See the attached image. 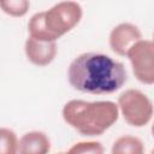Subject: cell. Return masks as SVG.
<instances>
[{
  "label": "cell",
  "mask_w": 154,
  "mask_h": 154,
  "mask_svg": "<svg viewBox=\"0 0 154 154\" xmlns=\"http://www.w3.org/2000/svg\"><path fill=\"white\" fill-rule=\"evenodd\" d=\"M67 78L71 87L88 94H112L128 79L123 63L102 53H83L69 66Z\"/></svg>",
  "instance_id": "6da1fadb"
},
{
  "label": "cell",
  "mask_w": 154,
  "mask_h": 154,
  "mask_svg": "<svg viewBox=\"0 0 154 154\" xmlns=\"http://www.w3.org/2000/svg\"><path fill=\"white\" fill-rule=\"evenodd\" d=\"M63 118L83 136H100L119 117L118 105L113 101L70 100L63 107Z\"/></svg>",
  "instance_id": "7a4b0ae2"
},
{
  "label": "cell",
  "mask_w": 154,
  "mask_h": 154,
  "mask_svg": "<svg viewBox=\"0 0 154 154\" xmlns=\"http://www.w3.org/2000/svg\"><path fill=\"white\" fill-rule=\"evenodd\" d=\"M83 11L75 1H61L47 11L35 13L28 24L31 37L43 41H57L71 31L82 19Z\"/></svg>",
  "instance_id": "3957f363"
},
{
  "label": "cell",
  "mask_w": 154,
  "mask_h": 154,
  "mask_svg": "<svg viewBox=\"0 0 154 154\" xmlns=\"http://www.w3.org/2000/svg\"><path fill=\"white\" fill-rule=\"evenodd\" d=\"M118 109L124 120L135 128L146 126L153 117L150 99L138 89H128L118 97Z\"/></svg>",
  "instance_id": "277c9868"
},
{
  "label": "cell",
  "mask_w": 154,
  "mask_h": 154,
  "mask_svg": "<svg viewBox=\"0 0 154 154\" xmlns=\"http://www.w3.org/2000/svg\"><path fill=\"white\" fill-rule=\"evenodd\" d=\"M135 77L143 84L154 83V43L141 38L126 52Z\"/></svg>",
  "instance_id": "5b68a950"
},
{
  "label": "cell",
  "mask_w": 154,
  "mask_h": 154,
  "mask_svg": "<svg viewBox=\"0 0 154 154\" xmlns=\"http://www.w3.org/2000/svg\"><path fill=\"white\" fill-rule=\"evenodd\" d=\"M141 38L142 34L136 25L131 23H120L111 30L108 41L111 49L116 54L125 57L130 47Z\"/></svg>",
  "instance_id": "8992f818"
},
{
  "label": "cell",
  "mask_w": 154,
  "mask_h": 154,
  "mask_svg": "<svg viewBox=\"0 0 154 154\" xmlns=\"http://www.w3.org/2000/svg\"><path fill=\"white\" fill-rule=\"evenodd\" d=\"M24 51L31 64L36 66H47L57 55V42L37 40L29 36L25 41Z\"/></svg>",
  "instance_id": "52a82bcc"
},
{
  "label": "cell",
  "mask_w": 154,
  "mask_h": 154,
  "mask_svg": "<svg viewBox=\"0 0 154 154\" xmlns=\"http://www.w3.org/2000/svg\"><path fill=\"white\" fill-rule=\"evenodd\" d=\"M51 150V141L42 131H30L24 134L18 141L20 154H46Z\"/></svg>",
  "instance_id": "ba28073f"
},
{
  "label": "cell",
  "mask_w": 154,
  "mask_h": 154,
  "mask_svg": "<svg viewBox=\"0 0 154 154\" xmlns=\"http://www.w3.org/2000/svg\"><path fill=\"white\" fill-rule=\"evenodd\" d=\"M111 152L113 154H142L144 147L138 137L125 135L114 141Z\"/></svg>",
  "instance_id": "9c48e42d"
},
{
  "label": "cell",
  "mask_w": 154,
  "mask_h": 154,
  "mask_svg": "<svg viewBox=\"0 0 154 154\" xmlns=\"http://www.w3.org/2000/svg\"><path fill=\"white\" fill-rule=\"evenodd\" d=\"M30 7L29 0H0V8L11 17H23Z\"/></svg>",
  "instance_id": "30bf717a"
},
{
  "label": "cell",
  "mask_w": 154,
  "mask_h": 154,
  "mask_svg": "<svg viewBox=\"0 0 154 154\" xmlns=\"http://www.w3.org/2000/svg\"><path fill=\"white\" fill-rule=\"evenodd\" d=\"M18 152V138L13 130L0 128V154H14Z\"/></svg>",
  "instance_id": "8fae6325"
},
{
  "label": "cell",
  "mask_w": 154,
  "mask_h": 154,
  "mask_svg": "<svg viewBox=\"0 0 154 154\" xmlns=\"http://www.w3.org/2000/svg\"><path fill=\"white\" fill-rule=\"evenodd\" d=\"M69 153H77V154H101L103 153V147L100 142H78L73 144L69 150Z\"/></svg>",
  "instance_id": "7c38bea8"
}]
</instances>
